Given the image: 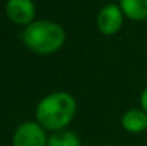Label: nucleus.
<instances>
[{"label":"nucleus","mask_w":147,"mask_h":146,"mask_svg":"<svg viewBox=\"0 0 147 146\" xmlns=\"http://www.w3.org/2000/svg\"><path fill=\"white\" fill-rule=\"evenodd\" d=\"M121 125L130 133H140L147 129V113L143 109H130L123 115Z\"/></svg>","instance_id":"obj_6"},{"label":"nucleus","mask_w":147,"mask_h":146,"mask_svg":"<svg viewBox=\"0 0 147 146\" xmlns=\"http://www.w3.org/2000/svg\"><path fill=\"white\" fill-rule=\"evenodd\" d=\"M123 12L117 4H106L97 14V27L100 33L111 36L117 33L123 24Z\"/></svg>","instance_id":"obj_5"},{"label":"nucleus","mask_w":147,"mask_h":146,"mask_svg":"<svg viewBox=\"0 0 147 146\" xmlns=\"http://www.w3.org/2000/svg\"><path fill=\"white\" fill-rule=\"evenodd\" d=\"M119 6L130 20L140 22L147 19V0H120Z\"/></svg>","instance_id":"obj_7"},{"label":"nucleus","mask_w":147,"mask_h":146,"mask_svg":"<svg viewBox=\"0 0 147 146\" xmlns=\"http://www.w3.org/2000/svg\"><path fill=\"white\" fill-rule=\"evenodd\" d=\"M77 110L76 99L67 92H53L45 96L36 107L37 123L46 130H63L74 117Z\"/></svg>","instance_id":"obj_1"},{"label":"nucleus","mask_w":147,"mask_h":146,"mask_svg":"<svg viewBox=\"0 0 147 146\" xmlns=\"http://www.w3.org/2000/svg\"><path fill=\"white\" fill-rule=\"evenodd\" d=\"M47 146H82V142L74 132L59 130L49 136Z\"/></svg>","instance_id":"obj_8"},{"label":"nucleus","mask_w":147,"mask_h":146,"mask_svg":"<svg viewBox=\"0 0 147 146\" xmlns=\"http://www.w3.org/2000/svg\"><path fill=\"white\" fill-rule=\"evenodd\" d=\"M64 29L50 20H36L26 26L23 42L26 48L36 54H51L64 45Z\"/></svg>","instance_id":"obj_2"},{"label":"nucleus","mask_w":147,"mask_h":146,"mask_svg":"<svg viewBox=\"0 0 147 146\" xmlns=\"http://www.w3.org/2000/svg\"><path fill=\"white\" fill-rule=\"evenodd\" d=\"M46 129L37 122H24L13 133V146H47Z\"/></svg>","instance_id":"obj_3"},{"label":"nucleus","mask_w":147,"mask_h":146,"mask_svg":"<svg viewBox=\"0 0 147 146\" xmlns=\"http://www.w3.org/2000/svg\"><path fill=\"white\" fill-rule=\"evenodd\" d=\"M6 14L10 22L22 26H29L34 22L36 6L33 0H7Z\"/></svg>","instance_id":"obj_4"},{"label":"nucleus","mask_w":147,"mask_h":146,"mask_svg":"<svg viewBox=\"0 0 147 146\" xmlns=\"http://www.w3.org/2000/svg\"><path fill=\"white\" fill-rule=\"evenodd\" d=\"M140 103H142V109L147 113V88L142 92V95H140Z\"/></svg>","instance_id":"obj_9"}]
</instances>
